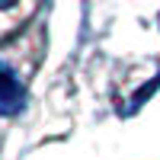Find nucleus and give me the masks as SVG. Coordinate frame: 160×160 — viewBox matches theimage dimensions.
Instances as JSON below:
<instances>
[{"label":"nucleus","instance_id":"obj_1","mask_svg":"<svg viewBox=\"0 0 160 160\" xmlns=\"http://www.w3.org/2000/svg\"><path fill=\"white\" fill-rule=\"evenodd\" d=\"M22 106H26L22 80L16 77V71L10 64L0 61V115H16Z\"/></svg>","mask_w":160,"mask_h":160},{"label":"nucleus","instance_id":"obj_2","mask_svg":"<svg viewBox=\"0 0 160 160\" xmlns=\"http://www.w3.org/2000/svg\"><path fill=\"white\" fill-rule=\"evenodd\" d=\"M16 3H19V0H0V13H3V10H13Z\"/></svg>","mask_w":160,"mask_h":160}]
</instances>
